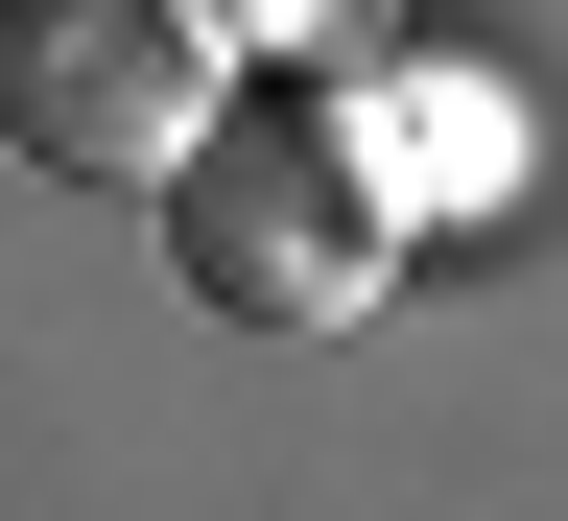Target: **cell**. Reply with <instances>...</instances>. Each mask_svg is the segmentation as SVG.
<instances>
[{"label": "cell", "instance_id": "6da1fadb", "mask_svg": "<svg viewBox=\"0 0 568 521\" xmlns=\"http://www.w3.org/2000/svg\"><path fill=\"white\" fill-rule=\"evenodd\" d=\"M166 261H190V309H237V332H355L379 261H403V213L355 190V142L308 96H213V142L166 167Z\"/></svg>", "mask_w": 568, "mask_h": 521}, {"label": "cell", "instance_id": "3957f363", "mask_svg": "<svg viewBox=\"0 0 568 521\" xmlns=\"http://www.w3.org/2000/svg\"><path fill=\"white\" fill-rule=\"evenodd\" d=\"M190 24H213V48H237V24H355V0H190Z\"/></svg>", "mask_w": 568, "mask_h": 521}, {"label": "cell", "instance_id": "7a4b0ae2", "mask_svg": "<svg viewBox=\"0 0 568 521\" xmlns=\"http://www.w3.org/2000/svg\"><path fill=\"white\" fill-rule=\"evenodd\" d=\"M0 142L71 190H166L213 142V24L190 0H0Z\"/></svg>", "mask_w": 568, "mask_h": 521}]
</instances>
